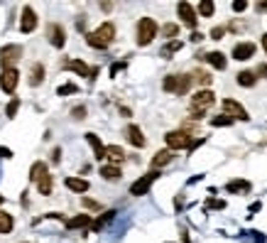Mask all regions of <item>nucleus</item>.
Wrapping results in <instances>:
<instances>
[{
	"mask_svg": "<svg viewBox=\"0 0 267 243\" xmlns=\"http://www.w3.org/2000/svg\"><path fill=\"white\" fill-rule=\"evenodd\" d=\"M67 189H71V192H76V194H86L88 192V180H81V177H67Z\"/></svg>",
	"mask_w": 267,
	"mask_h": 243,
	"instance_id": "412c9836",
	"label": "nucleus"
},
{
	"mask_svg": "<svg viewBox=\"0 0 267 243\" xmlns=\"http://www.w3.org/2000/svg\"><path fill=\"white\" fill-rule=\"evenodd\" d=\"M0 204H2V194H0Z\"/></svg>",
	"mask_w": 267,
	"mask_h": 243,
	"instance_id": "5fc2aeb1",
	"label": "nucleus"
},
{
	"mask_svg": "<svg viewBox=\"0 0 267 243\" xmlns=\"http://www.w3.org/2000/svg\"><path fill=\"white\" fill-rule=\"evenodd\" d=\"M243 10H248V2L245 0H235L233 2V12H243Z\"/></svg>",
	"mask_w": 267,
	"mask_h": 243,
	"instance_id": "a19ab883",
	"label": "nucleus"
},
{
	"mask_svg": "<svg viewBox=\"0 0 267 243\" xmlns=\"http://www.w3.org/2000/svg\"><path fill=\"white\" fill-rule=\"evenodd\" d=\"M162 35H164V37H167V40L172 42V40H174V37L179 35V25H174V22H167V25L162 27Z\"/></svg>",
	"mask_w": 267,
	"mask_h": 243,
	"instance_id": "72a5a7b5",
	"label": "nucleus"
},
{
	"mask_svg": "<svg viewBox=\"0 0 267 243\" xmlns=\"http://www.w3.org/2000/svg\"><path fill=\"white\" fill-rule=\"evenodd\" d=\"M17 81H20V71L17 69H2L0 71V89L5 94H15Z\"/></svg>",
	"mask_w": 267,
	"mask_h": 243,
	"instance_id": "1a4fd4ad",
	"label": "nucleus"
},
{
	"mask_svg": "<svg viewBox=\"0 0 267 243\" xmlns=\"http://www.w3.org/2000/svg\"><path fill=\"white\" fill-rule=\"evenodd\" d=\"M120 69H125V61H115V64L111 66V76H118Z\"/></svg>",
	"mask_w": 267,
	"mask_h": 243,
	"instance_id": "37998d69",
	"label": "nucleus"
},
{
	"mask_svg": "<svg viewBox=\"0 0 267 243\" xmlns=\"http://www.w3.org/2000/svg\"><path fill=\"white\" fill-rule=\"evenodd\" d=\"M226 192H230V194H243V192H250V182H248V180H233V182L226 184Z\"/></svg>",
	"mask_w": 267,
	"mask_h": 243,
	"instance_id": "393cba45",
	"label": "nucleus"
},
{
	"mask_svg": "<svg viewBox=\"0 0 267 243\" xmlns=\"http://www.w3.org/2000/svg\"><path fill=\"white\" fill-rule=\"evenodd\" d=\"M17 108H20V98H12V101L7 103V108H5V116H7V118H15V116H17Z\"/></svg>",
	"mask_w": 267,
	"mask_h": 243,
	"instance_id": "c9c22d12",
	"label": "nucleus"
},
{
	"mask_svg": "<svg viewBox=\"0 0 267 243\" xmlns=\"http://www.w3.org/2000/svg\"><path fill=\"white\" fill-rule=\"evenodd\" d=\"M22 59V45H5L0 49V66L2 69H15V61Z\"/></svg>",
	"mask_w": 267,
	"mask_h": 243,
	"instance_id": "39448f33",
	"label": "nucleus"
},
{
	"mask_svg": "<svg viewBox=\"0 0 267 243\" xmlns=\"http://www.w3.org/2000/svg\"><path fill=\"white\" fill-rule=\"evenodd\" d=\"M125 138H128V143H130L133 147H145V145H147V138H145V133L140 130V125H128V128H125Z\"/></svg>",
	"mask_w": 267,
	"mask_h": 243,
	"instance_id": "ddd939ff",
	"label": "nucleus"
},
{
	"mask_svg": "<svg viewBox=\"0 0 267 243\" xmlns=\"http://www.w3.org/2000/svg\"><path fill=\"white\" fill-rule=\"evenodd\" d=\"M88 226H93L88 214H78V216H74V219H69V221H67L69 231H74V229H88Z\"/></svg>",
	"mask_w": 267,
	"mask_h": 243,
	"instance_id": "5701e85b",
	"label": "nucleus"
},
{
	"mask_svg": "<svg viewBox=\"0 0 267 243\" xmlns=\"http://www.w3.org/2000/svg\"><path fill=\"white\" fill-rule=\"evenodd\" d=\"M182 47H184L182 40H172V42H167V45L162 47V57H164V59H172V54H177Z\"/></svg>",
	"mask_w": 267,
	"mask_h": 243,
	"instance_id": "a878e982",
	"label": "nucleus"
},
{
	"mask_svg": "<svg viewBox=\"0 0 267 243\" xmlns=\"http://www.w3.org/2000/svg\"><path fill=\"white\" fill-rule=\"evenodd\" d=\"M260 45H263V49H265V54H267V32L260 37Z\"/></svg>",
	"mask_w": 267,
	"mask_h": 243,
	"instance_id": "3c124183",
	"label": "nucleus"
},
{
	"mask_svg": "<svg viewBox=\"0 0 267 243\" xmlns=\"http://www.w3.org/2000/svg\"><path fill=\"white\" fill-rule=\"evenodd\" d=\"M101 10H103V12H111V10H113V2H101Z\"/></svg>",
	"mask_w": 267,
	"mask_h": 243,
	"instance_id": "49530a36",
	"label": "nucleus"
},
{
	"mask_svg": "<svg viewBox=\"0 0 267 243\" xmlns=\"http://www.w3.org/2000/svg\"><path fill=\"white\" fill-rule=\"evenodd\" d=\"M115 40V25L113 22H103L98 30L86 32V42L93 49H108V45Z\"/></svg>",
	"mask_w": 267,
	"mask_h": 243,
	"instance_id": "f257e3e1",
	"label": "nucleus"
},
{
	"mask_svg": "<svg viewBox=\"0 0 267 243\" xmlns=\"http://www.w3.org/2000/svg\"><path fill=\"white\" fill-rule=\"evenodd\" d=\"M157 32H159V27H157V22L152 17H140L137 27H135V42L140 47H147V45H152V40L157 37Z\"/></svg>",
	"mask_w": 267,
	"mask_h": 243,
	"instance_id": "7ed1b4c3",
	"label": "nucleus"
},
{
	"mask_svg": "<svg viewBox=\"0 0 267 243\" xmlns=\"http://www.w3.org/2000/svg\"><path fill=\"white\" fill-rule=\"evenodd\" d=\"M235 81H238V86H243V89H253L255 84H258V74L255 71H238L235 74Z\"/></svg>",
	"mask_w": 267,
	"mask_h": 243,
	"instance_id": "aec40b11",
	"label": "nucleus"
},
{
	"mask_svg": "<svg viewBox=\"0 0 267 243\" xmlns=\"http://www.w3.org/2000/svg\"><path fill=\"white\" fill-rule=\"evenodd\" d=\"M194 133L191 130H187V128H179V130H169L167 135H164V143H167V147L169 150H189L191 147V143H194V138H191Z\"/></svg>",
	"mask_w": 267,
	"mask_h": 243,
	"instance_id": "20e7f679",
	"label": "nucleus"
},
{
	"mask_svg": "<svg viewBox=\"0 0 267 243\" xmlns=\"http://www.w3.org/2000/svg\"><path fill=\"white\" fill-rule=\"evenodd\" d=\"M62 155H64L62 147H54V150H52V165H59V162H62Z\"/></svg>",
	"mask_w": 267,
	"mask_h": 243,
	"instance_id": "ea45409f",
	"label": "nucleus"
},
{
	"mask_svg": "<svg viewBox=\"0 0 267 243\" xmlns=\"http://www.w3.org/2000/svg\"><path fill=\"white\" fill-rule=\"evenodd\" d=\"M191 76H194V81H196V84L206 86V89H208V86H211V81H213V76H211L208 71H203V69H196Z\"/></svg>",
	"mask_w": 267,
	"mask_h": 243,
	"instance_id": "2f4dec72",
	"label": "nucleus"
},
{
	"mask_svg": "<svg viewBox=\"0 0 267 243\" xmlns=\"http://www.w3.org/2000/svg\"><path fill=\"white\" fill-rule=\"evenodd\" d=\"M182 243H189V234L187 231H182Z\"/></svg>",
	"mask_w": 267,
	"mask_h": 243,
	"instance_id": "864d4df0",
	"label": "nucleus"
},
{
	"mask_svg": "<svg viewBox=\"0 0 267 243\" xmlns=\"http://www.w3.org/2000/svg\"><path fill=\"white\" fill-rule=\"evenodd\" d=\"M76 91H78V86H76V84H64V86H59V89H57V94H59V96H69V94H76Z\"/></svg>",
	"mask_w": 267,
	"mask_h": 243,
	"instance_id": "4c0bfd02",
	"label": "nucleus"
},
{
	"mask_svg": "<svg viewBox=\"0 0 267 243\" xmlns=\"http://www.w3.org/2000/svg\"><path fill=\"white\" fill-rule=\"evenodd\" d=\"M174 160V150H169V147H164V150H159V152H154V157H152V170H162L164 165H169Z\"/></svg>",
	"mask_w": 267,
	"mask_h": 243,
	"instance_id": "f3484780",
	"label": "nucleus"
},
{
	"mask_svg": "<svg viewBox=\"0 0 267 243\" xmlns=\"http://www.w3.org/2000/svg\"><path fill=\"white\" fill-rule=\"evenodd\" d=\"M0 157L10 160V157H12V150H10V147H2V145H0Z\"/></svg>",
	"mask_w": 267,
	"mask_h": 243,
	"instance_id": "a18cd8bd",
	"label": "nucleus"
},
{
	"mask_svg": "<svg viewBox=\"0 0 267 243\" xmlns=\"http://www.w3.org/2000/svg\"><path fill=\"white\" fill-rule=\"evenodd\" d=\"M233 59L235 61H248L253 54H255V45L253 42H238L235 47H233Z\"/></svg>",
	"mask_w": 267,
	"mask_h": 243,
	"instance_id": "f8f14e48",
	"label": "nucleus"
},
{
	"mask_svg": "<svg viewBox=\"0 0 267 243\" xmlns=\"http://www.w3.org/2000/svg\"><path fill=\"white\" fill-rule=\"evenodd\" d=\"M255 74H258V76H263V79H267V64H258Z\"/></svg>",
	"mask_w": 267,
	"mask_h": 243,
	"instance_id": "c03bdc74",
	"label": "nucleus"
},
{
	"mask_svg": "<svg viewBox=\"0 0 267 243\" xmlns=\"http://www.w3.org/2000/svg\"><path fill=\"white\" fill-rule=\"evenodd\" d=\"M157 177H159V172H157V170H150L147 175H142L140 180H135V182L130 184V194H133V196H142V194H147L150 187L154 184Z\"/></svg>",
	"mask_w": 267,
	"mask_h": 243,
	"instance_id": "423d86ee",
	"label": "nucleus"
},
{
	"mask_svg": "<svg viewBox=\"0 0 267 243\" xmlns=\"http://www.w3.org/2000/svg\"><path fill=\"white\" fill-rule=\"evenodd\" d=\"M76 27H78V30H86V20L78 17V20H76Z\"/></svg>",
	"mask_w": 267,
	"mask_h": 243,
	"instance_id": "09e8293b",
	"label": "nucleus"
},
{
	"mask_svg": "<svg viewBox=\"0 0 267 243\" xmlns=\"http://www.w3.org/2000/svg\"><path fill=\"white\" fill-rule=\"evenodd\" d=\"M211 125L213 128H228V125H233V118H228L226 113H221V116H213L211 118Z\"/></svg>",
	"mask_w": 267,
	"mask_h": 243,
	"instance_id": "473e14b6",
	"label": "nucleus"
},
{
	"mask_svg": "<svg viewBox=\"0 0 267 243\" xmlns=\"http://www.w3.org/2000/svg\"><path fill=\"white\" fill-rule=\"evenodd\" d=\"M255 7H258V10H260V12H267V2H258V5H255Z\"/></svg>",
	"mask_w": 267,
	"mask_h": 243,
	"instance_id": "603ef678",
	"label": "nucleus"
},
{
	"mask_svg": "<svg viewBox=\"0 0 267 243\" xmlns=\"http://www.w3.org/2000/svg\"><path fill=\"white\" fill-rule=\"evenodd\" d=\"M106 160H111V165L120 167L125 162V150L120 145H106Z\"/></svg>",
	"mask_w": 267,
	"mask_h": 243,
	"instance_id": "dca6fc26",
	"label": "nucleus"
},
{
	"mask_svg": "<svg viewBox=\"0 0 267 243\" xmlns=\"http://www.w3.org/2000/svg\"><path fill=\"white\" fill-rule=\"evenodd\" d=\"M213 103H216V94H213L211 89H201V91H196V94L191 96V106H189L191 118H194V121L203 118V113H206Z\"/></svg>",
	"mask_w": 267,
	"mask_h": 243,
	"instance_id": "f03ea898",
	"label": "nucleus"
},
{
	"mask_svg": "<svg viewBox=\"0 0 267 243\" xmlns=\"http://www.w3.org/2000/svg\"><path fill=\"white\" fill-rule=\"evenodd\" d=\"M223 35H226V27H213L211 30V40H223Z\"/></svg>",
	"mask_w": 267,
	"mask_h": 243,
	"instance_id": "58836bf2",
	"label": "nucleus"
},
{
	"mask_svg": "<svg viewBox=\"0 0 267 243\" xmlns=\"http://www.w3.org/2000/svg\"><path fill=\"white\" fill-rule=\"evenodd\" d=\"M201 40H203L201 32H191V42H201Z\"/></svg>",
	"mask_w": 267,
	"mask_h": 243,
	"instance_id": "de8ad7c7",
	"label": "nucleus"
},
{
	"mask_svg": "<svg viewBox=\"0 0 267 243\" xmlns=\"http://www.w3.org/2000/svg\"><path fill=\"white\" fill-rule=\"evenodd\" d=\"M12 226H15L12 216H10L7 211H0V234H10V231H12Z\"/></svg>",
	"mask_w": 267,
	"mask_h": 243,
	"instance_id": "7c9ffc66",
	"label": "nucleus"
},
{
	"mask_svg": "<svg viewBox=\"0 0 267 243\" xmlns=\"http://www.w3.org/2000/svg\"><path fill=\"white\" fill-rule=\"evenodd\" d=\"M47 35H49V45H52V47L62 49V47L67 45V32H64V27H62L59 22H52L49 30H47Z\"/></svg>",
	"mask_w": 267,
	"mask_h": 243,
	"instance_id": "9b49d317",
	"label": "nucleus"
},
{
	"mask_svg": "<svg viewBox=\"0 0 267 243\" xmlns=\"http://www.w3.org/2000/svg\"><path fill=\"white\" fill-rule=\"evenodd\" d=\"M115 214H118L115 209H111V211H106L103 216H98V221H93V226H91V229H93V231H101V229H103L106 224H111V221L115 219Z\"/></svg>",
	"mask_w": 267,
	"mask_h": 243,
	"instance_id": "cd10ccee",
	"label": "nucleus"
},
{
	"mask_svg": "<svg viewBox=\"0 0 267 243\" xmlns=\"http://www.w3.org/2000/svg\"><path fill=\"white\" fill-rule=\"evenodd\" d=\"M206 206H208V209H226V201H221V199H211Z\"/></svg>",
	"mask_w": 267,
	"mask_h": 243,
	"instance_id": "79ce46f5",
	"label": "nucleus"
},
{
	"mask_svg": "<svg viewBox=\"0 0 267 243\" xmlns=\"http://www.w3.org/2000/svg\"><path fill=\"white\" fill-rule=\"evenodd\" d=\"M86 113H88L86 106H76V108H71V118H74V121H83Z\"/></svg>",
	"mask_w": 267,
	"mask_h": 243,
	"instance_id": "e433bc0d",
	"label": "nucleus"
},
{
	"mask_svg": "<svg viewBox=\"0 0 267 243\" xmlns=\"http://www.w3.org/2000/svg\"><path fill=\"white\" fill-rule=\"evenodd\" d=\"M64 69H71V71H76L78 76H93V69L86 64V61H81V59H69V61H64Z\"/></svg>",
	"mask_w": 267,
	"mask_h": 243,
	"instance_id": "a211bd4d",
	"label": "nucleus"
},
{
	"mask_svg": "<svg viewBox=\"0 0 267 243\" xmlns=\"http://www.w3.org/2000/svg\"><path fill=\"white\" fill-rule=\"evenodd\" d=\"M44 76H47V69H44V64H32V69H30V86H39L42 81H44Z\"/></svg>",
	"mask_w": 267,
	"mask_h": 243,
	"instance_id": "6ab92c4d",
	"label": "nucleus"
},
{
	"mask_svg": "<svg viewBox=\"0 0 267 243\" xmlns=\"http://www.w3.org/2000/svg\"><path fill=\"white\" fill-rule=\"evenodd\" d=\"M101 177L106 182H118L123 175H120V167H115V165H101Z\"/></svg>",
	"mask_w": 267,
	"mask_h": 243,
	"instance_id": "b1692460",
	"label": "nucleus"
},
{
	"mask_svg": "<svg viewBox=\"0 0 267 243\" xmlns=\"http://www.w3.org/2000/svg\"><path fill=\"white\" fill-rule=\"evenodd\" d=\"M223 113L228 116V118H233V121H250V116H248V111L238 103V101H233V98H223Z\"/></svg>",
	"mask_w": 267,
	"mask_h": 243,
	"instance_id": "6e6552de",
	"label": "nucleus"
},
{
	"mask_svg": "<svg viewBox=\"0 0 267 243\" xmlns=\"http://www.w3.org/2000/svg\"><path fill=\"white\" fill-rule=\"evenodd\" d=\"M47 175H49V170H47V162H42V160H37V162L30 167V180L35 184L39 182L42 177H47Z\"/></svg>",
	"mask_w": 267,
	"mask_h": 243,
	"instance_id": "4be33fe9",
	"label": "nucleus"
},
{
	"mask_svg": "<svg viewBox=\"0 0 267 243\" xmlns=\"http://www.w3.org/2000/svg\"><path fill=\"white\" fill-rule=\"evenodd\" d=\"M162 89H164L167 94H177V91H179V74H169V76H164Z\"/></svg>",
	"mask_w": 267,
	"mask_h": 243,
	"instance_id": "bb28decb",
	"label": "nucleus"
},
{
	"mask_svg": "<svg viewBox=\"0 0 267 243\" xmlns=\"http://www.w3.org/2000/svg\"><path fill=\"white\" fill-rule=\"evenodd\" d=\"M86 143L93 147V157L101 162V160H106V145L101 143V138L96 135V133H86Z\"/></svg>",
	"mask_w": 267,
	"mask_h": 243,
	"instance_id": "2eb2a0df",
	"label": "nucleus"
},
{
	"mask_svg": "<svg viewBox=\"0 0 267 243\" xmlns=\"http://www.w3.org/2000/svg\"><path fill=\"white\" fill-rule=\"evenodd\" d=\"M35 27H37V12L27 5V7H22V17H20V32L22 35H30V32H35Z\"/></svg>",
	"mask_w": 267,
	"mask_h": 243,
	"instance_id": "9d476101",
	"label": "nucleus"
},
{
	"mask_svg": "<svg viewBox=\"0 0 267 243\" xmlns=\"http://www.w3.org/2000/svg\"><path fill=\"white\" fill-rule=\"evenodd\" d=\"M199 59L208 61L213 69H218V71H223L226 66H228V59H226V54L223 52H206V54H196Z\"/></svg>",
	"mask_w": 267,
	"mask_h": 243,
	"instance_id": "4468645a",
	"label": "nucleus"
},
{
	"mask_svg": "<svg viewBox=\"0 0 267 243\" xmlns=\"http://www.w3.org/2000/svg\"><path fill=\"white\" fill-rule=\"evenodd\" d=\"M213 12H216V2H213V0H201L199 2L201 17H213Z\"/></svg>",
	"mask_w": 267,
	"mask_h": 243,
	"instance_id": "c756f323",
	"label": "nucleus"
},
{
	"mask_svg": "<svg viewBox=\"0 0 267 243\" xmlns=\"http://www.w3.org/2000/svg\"><path fill=\"white\" fill-rule=\"evenodd\" d=\"M120 113H123V116H125V118H130V113H133V111H130V108H128V106H120Z\"/></svg>",
	"mask_w": 267,
	"mask_h": 243,
	"instance_id": "8fccbe9b",
	"label": "nucleus"
},
{
	"mask_svg": "<svg viewBox=\"0 0 267 243\" xmlns=\"http://www.w3.org/2000/svg\"><path fill=\"white\" fill-rule=\"evenodd\" d=\"M52 184H54L52 175H47V177H42V180L37 182V192H39L42 196H49V194H52Z\"/></svg>",
	"mask_w": 267,
	"mask_h": 243,
	"instance_id": "c85d7f7f",
	"label": "nucleus"
},
{
	"mask_svg": "<svg viewBox=\"0 0 267 243\" xmlns=\"http://www.w3.org/2000/svg\"><path fill=\"white\" fill-rule=\"evenodd\" d=\"M81 206H86L88 211H101V201L88 199V196H81Z\"/></svg>",
	"mask_w": 267,
	"mask_h": 243,
	"instance_id": "f704fd0d",
	"label": "nucleus"
},
{
	"mask_svg": "<svg viewBox=\"0 0 267 243\" xmlns=\"http://www.w3.org/2000/svg\"><path fill=\"white\" fill-rule=\"evenodd\" d=\"M177 15L182 17V22H184L187 27H191V30L196 32V25H199V12L194 10V5H189V2H179V5H177Z\"/></svg>",
	"mask_w": 267,
	"mask_h": 243,
	"instance_id": "0eeeda50",
	"label": "nucleus"
}]
</instances>
